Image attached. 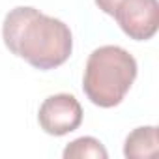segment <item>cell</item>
<instances>
[{"label":"cell","mask_w":159,"mask_h":159,"mask_svg":"<svg viewBox=\"0 0 159 159\" xmlns=\"http://www.w3.org/2000/svg\"><path fill=\"white\" fill-rule=\"evenodd\" d=\"M64 159H86V157H94V159H107L109 152L105 150V146L94 139V137H81L75 139L73 142H69L64 148Z\"/></svg>","instance_id":"8992f818"},{"label":"cell","mask_w":159,"mask_h":159,"mask_svg":"<svg viewBox=\"0 0 159 159\" xmlns=\"http://www.w3.org/2000/svg\"><path fill=\"white\" fill-rule=\"evenodd\" d=\"M2 39L15 56L41 71L66 64L73 51L69 26L32 6H17L8 11L2 25Z\"/></svg>","instance_id":"6da1fadb"},{"label":"cell","mask_w":159,"mask_h":159,"mask_svg":"<svg viewBox=\"0 0 159 159\" xmlns=\"http://www.w3.org/2000/svg\"><path fill=\"white\" fill-rule=\"evenodd\" d=\"M38 122L47 135L64 137L83 124V107L71 94H54L41 103Z\"/></svg>","instance_id":"277c9868"},{"label":"cell","mask_w":159,"mask_h":159,"mask_svg":"<svg viewBox=\"0 0 159 159\" xmlns=\"http://www.w3.org/2000/svg\"><path fill=\"white\" fill-rule=\"evenodd\" d=\"M159 139L155 125H142L133 129L124 142V155L127 159H146L157 153Z\"/></svg>","instance_id":"5b68a950"},{"label":"cell","mask_w":159,"mask_h":159,"mask_svg":"<svg viewBox=\"0 0 159 159\" xmlns=\"http://www.w3.org/2000/svg\"><path fill=\"white\" fill-rule=\"evenodd\" d=\"M96 6L114 17L125 36L135 41L152 39L159 26L157 0H94Z\"/></svg>","instance_id":"3957f363"},{"label":"cell","mask_w":159,"mask_h":159,"mask_svg":"<svg viewBox=\"0 0 159 159\" xmlns=\"http://www.w3.org/2000/svg\"><path fill=\"white\" fill-rule=\"evenodd\" d=\"M137 71V60L125 49L118 45L98 47L86 60L83 90L94 105L101 109L116 107L131 90Z\"/></svg>","instance_id":"7a4b0ae2"}]
</instances>
